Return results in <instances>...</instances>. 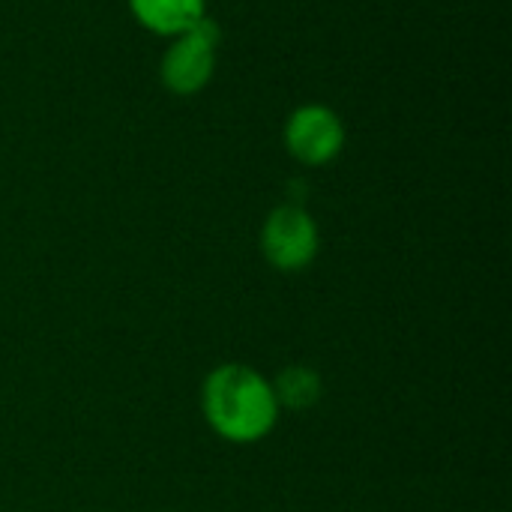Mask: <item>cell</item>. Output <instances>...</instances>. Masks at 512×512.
Returning a JSON list of instances; mask_svg holds the SVG:
<instances>
[{
	"label": "cell",
	"instance_id": "cell-1",
	"mask_svg": "<svg viewBox=\"0 0 512 512\" xmlns=\"http://www.w3.org/2000/svg\"><path fill=\"white\" fill-rule=\"evenodd\" d=\"M201 408L210 429L231 444H255L267 438L282 411L273 384L243 363H225L207 375Z\"/></svg>",
	"mask_w": 512,
	"mask_h": 512
},
{
	"label": "cell",
	"instance_id": "cell-5",
	"mask_svg": "<svg viewBox=\"0 0 512 512\" xmlns=\"http://www.w3.org/2000/svg\"><path fill=\"white\" fill-rule=\"evenodd\" d=\"M135 21L156 36H177L207 15V0H129Z\"/></svg>",
	"mask_w": 512,
	"mask_h": 512
},
{
	"label": "cell",
	"instance_id": "cell-4",
	"mask_svg": "<svg viewBox=\"0 0 512 512\" xmlns=\"http://www.w3.org/2000/svg\"><path fill=\"white\" fill-rule=\"evenodd\" d=\"M285 147L291 159H297L300 165H327L345 147V123L330 105H300L285 120Z\"/></svg>",
	"mask_w": 512,
	"mask_h": 512
},
{
	"label": "cell",
	"instance_id": "cell-6",
	"mask_svg": "<svg viewBox=\"0 0 512 512\" xmlns=\"http://www.w3.org/2000/svg\"><path fill=\"white\" fill-rule=\"evenodd\" d=\"M321 378L318 372H312L309 366H288L285 372H279V378L273 381V393L279 408H291V411H306L321 399Z\"/></svg>",
	"mask_w": 512,
	"mask_h": 512
},
{
	"label": "cell",
	"instance_id": "cell-3",
	"mask_svg": "<svg viewBox=\"0 0 512 512\" xmlns=\"http://www.w3.org/2000/svg\"><path fill=\"white\" fill-rule=\"evenodd\" d=\"M318 249H321L318 222L300 204H282L264 219L261 252L276 270L282 273L306 270L315 261Z\"/></svg>",
	"mask_w": 512,
	"mask_h": 512
},
{
	"label": "cell",
	"instance_id": "cell-2",
	"mask_svg": "<svg viewBox=\"0 0 512 512\" xmlns=\"http://www.w3.org/2000/svg\"><path fill=\"white\" fill-rule=\"evenodd\" d=\"M219 60V27L204 15L195 27L171 36V45L162 54L159 78L174 96L201 93L216 72Z\"/></svg>",
	"mask_w": 512,
	"mask_h": 512
}]
</instances>
